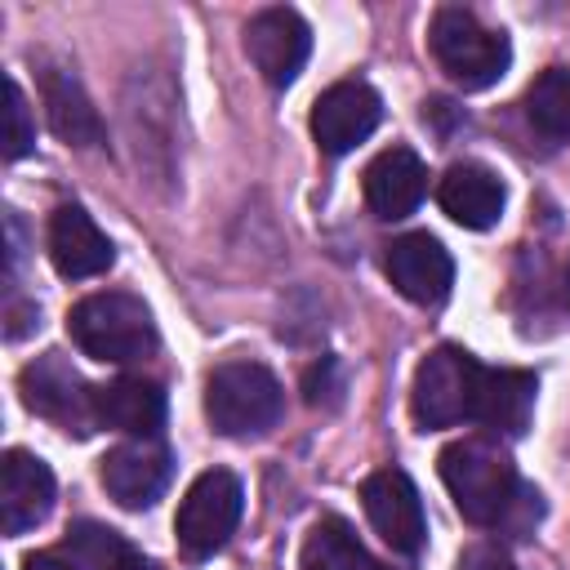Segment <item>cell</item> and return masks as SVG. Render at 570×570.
<instances>
[{
  "instance_id": "obj_22",
  "label": "cell",
  "mask_w": 570,
  "mask_h": 570,
  "mask_svg": "<svg viewBox=\"0 0 570 570\" xmlns=\"http://www.w3.org/2000/svg\"><path fill=\"white\" fill-rule=\"evenodd\" d=\"M67 552H71V561H76L80 570H111V566L129 552V543H125L116 530L98 525V521H76V525L67 530Z\"/></svg>"
},
{
  "instance_id": "obj_23",
  "label": "cell",
  "mask_w": 570,
  "mask_h": 570,
  "mask_svg": "<svg viewBox=\"0 0 570 570\" xmlns=\"http://www.w3.org/2000/svg\"><path fill=\"white\" fill-rule=\"evenodd\" d=\"M4 98H9V107H4V160H22L36 147V125H31V107L22 98V85L13 76L4 80Z\"/></svg>"
},
{
  "instance_id": "obj_27",
  "label": "cell",
  "mask_w": 570,
  "mask_h": 570,
  "mask_svg": "<svg viewBox=\"0 0 570 570\" xmlns=\"http://www.w3.org/2000/svg\"><path fill=\"white\" fill-rule=\"evenodd\" d=\"M111 570H160V566H156L151 557H142V552H134V548H129V552H125V557H120Z\"/></svg>"
},
{
  "instance_id": "obj_10",
  "label": "cell",
  "mask_w": 570,
  "mask_h": 570,
  "mask_svg": "<svg viewBox=\"0 0 570 570\" xmlns=\"http://www.w3.org/2000/svg\"><path fill=\"white\" fill-rule=\"evenodd\" d=\"M387 281L419 307H441L454 285V258L450 249L428 232H405L387 245Z\"/></svg>"
},
{
  "instance_id": "obj_26",
  "label": "cell",
  "mask_w": 570,
  "mask_h": 570,
  "mask_svg": "<svg viewBox=\"0 0 570 570\" xmlns=\"http://www.w3.org/2000/svg\"><path fill=\"white\" fill-rule=\"evenodd\" d=\"M22 570H80V566L67 561V557H58V552H31V557L22 561Z\"/></svg>"
},
{
  "instance_id": "obj_1",
  "label": "cell",
  "mask_w": 570,
  "mask_h": 570,
  "mask_svg": "<svg viewBox=\"0 0 570 570\" xmlns=\"http://www.w3.org/2000/svg\"><path fill=\"white\" fill-rule=\"evenodd\" d=\"M441 481L472 525H503L521 494V476L508 459V450L490 436H463L441 450Z\"/></svg>"
},
{
  "instance_id": "obj_6",
  "label": "cell",
  "mask_w": 570,
  "mask_h": 570,
  "mask_svg": "<svg viewBox=\"0 0 570 570\" xmlns=\"http://www.w3.org/2000/svg\"><path fill=\"white\" fill-rule=\"evenodd\" d=\"M240 508H245V490H240V481H236L227 468L200 472V476L187 485V494H183V503H178V517H174L178 548H183L187 557H209V552H218V548L232 539V530H236V521H240Z\"/></svg>"
},
{
  "instance_id": "obj_15",
  "label": "cell",
  "mask_w": 570,
  "mask_h": 570,
  "mask_svg": "<svg viewBox=\"0 0 570 570\" xmlns=\"http://www.w3.org/2000/svg\"><path fill=\"white\" fill-rule=\"evenodd\" d=\"M423 191H428V165L410 147H387L365 165V205L383 223L414 214Z\"/></svg>"
},
{
  "instance_id": "obj_2",
  "label": "cell",
  "mask_w": 570,
  "mask_h": 570,
  "mask_svg": "<svg viewBox=\"0 0 570 570\" xmlns=\"http://www.w3.org/2000/svg\"><path fill=\"white\" fill-rule=\"evenodd\" d=\"M71 343L102 365H134L156 352V321L138 294L98 289L67 312Z\"/></svg>"
},
{
  "instance_id": "obj_7",
  "label": "cell",
  "mask_w": 570,
  "mask_h": 570,
  "mask_svg": "<svg viewBox=\"0 0 570 570\" xmlns=\"http://www.w3.org/2000/svg\"><path fill=\"white\" fill-rule=\"evenodd\" d=\"M18 387H22L27 410L40 414V419H49V423H58L62 432L89 436V432L98 428V414H94V392H98V387H89L58 352L31 361V365L22 370V383H18Z\"/></svg>"
},
{
  "instance_id": "obj_20",
  "label": "cell",
  "mask_w": 570,
  "mask_h": 570,
  "mask_svg": "<svg viewBox=\"0 0 570 570\" xmlns=\"http://www.w3.org/2000/svg\"><path fill=\"white\" fill-rule=\"evenodd\" d=\"M298 570H379V561L343 517H321L303 539Z\"/></svg>"
},
{
  "instance_id": "obj_18",
  "label": "cell",
  "mask_w": 570,
  "mask_h": 570,
  "mask_svg": "<svg viewBox=\"0 0 570 570\" xmlns=\"http://www.w3.org/2000/svg\"><path fill=\"white\" fill-rule=\"evenodd\" d=\"M98 428H116L129 436H156L165 423V387L156 379L120 374L94 392Z\"/></svg>"
},
{
  "instance_id": "obj_14",
  "label": "cell",
  "mask_w": 570,
  "mask_h": 570,
  "mask_svg": "<svg viewBox=\"0 0 570 570\" xmlns=\"http://www.w3.org/2000/svg\"><path fill=\"white\" fill-rule=\"evenodd\" d=\"M53 508V472L45 459L27 450H9L0 463V525L4 534H22L40 525Z\"/></svg>"
},
{
  "instance_id": "obj_4",
  "label": "cell",
  "mask_w": 570,
  "mask_h": 570,
  "mask_svg": "<svg viewBox=\"0 0 570 570\" xmlns=\"http://www.w3.org/2000/svg\"><path fill=\"white\" fill-rule=\"evenodd\" d=\"M285 392L276 374L258 361H223L205 379V414L223 436H263L276 428Z\"/></svg>"
},
{
  "instance_id": "obj_16",
  "label": "cell",
  "mask_w": 570,
  "mask_h": 570,
  "mask_svg": "<svg viewBox=\"0 0 570 570\" xmlns=\"http://www.w3.org/2000/svg\"><path fill=\"white\" fill-rule=\"evenodd\" d=\"M436 200H441V209H445L459 227H468V232H485V227L499 223L508 191H503V178H499L490 165L459 160V165H450V169L441 174V183H436Z\"/></svg>"
},
{
  "instance_id": "obj_8",
  "label": "cell",
  "mask_w": 570,
  "mask_h": 570,
  "mask_svg": "<svg viewBox=\"0 0 570 570\" xmlns=\"http://www.w3.org/2000/svg\"><path fill=\"white\" fill-rule=\"evenodd\" d=\"M361 503H365V517L370 525L379 530V539L392 548V552H419L423 539H428V517H423V499H419V485L401 472V468H379L365 476L361 485Z\"/></svg>"
},
{
  "instance_id": "obj_28",
  "label": "cell",
  "mask_w": 570,
  "mask_h": 570,
  "mask_svg": "<svg viewBox=\"0 0 570 570\" xmlns=\"http://www.w3.org/2000/svg\"><path fill=\"white\" fill-rule=\"evenodd\" d=\"M566 298H570V263H566Z\"/></svg>"
},
{
  "instance_id": "obj_12",
  "label": "cell",
  "mask_w": 570,
  "mask_h": 570,
  "mask_svg": "<svg viewBox=\"0 0 570 570\" xmlns=\"http://www.w3.org/2000/svg\"><path fill=\"white\" fill-rule=\"evenodd\" d=\"M169 472H174V454L156 441V436H138V441H125L116 450H107L98 476L107 485V494L120 503V508H151L160 499V490L169 485Z\"/></svg>"
},
{
  "instance_id": "obj_13",
  "label": "cell",
  "mask_w": 570,
  "mask_h": 570,
  "mask_svg": "<svg viewBox=\"0 0 570 570\" xmlns=\"http://www.w3.org/2000/svg\"><path fill=\"white\" fill-rule=\"evenodd\" d=\"M49 258L58 267V276L67 281H89L102 276L116 258L107 232L80 209V205H58L49 218Z\"/></svg>"
},
{
  "instance_id": "obj_19",
  "label": "cell",
  "mask_w": 570,
  "mask_h": 570,
  "mask_svg": "<svg viewBox=\"0 0 570 570\" xmlns=\"http://www.w3.org/2000/svg\"><path fill=\"white\" fill-rule=\"evenodd\" d=\"M40 98H45L49 129L62 142H71V147H98L102 142V116L89 102L85 85L67 67H58V62H45L40 67Z\"/></svg>"
},
{
  "instance_id": "obj_24",
  "label": "cell",
  "mask_w": 570,
  "mask_h": 570,
  "mask_svg": "<svg viewBox=\"0 0 570 570\" xmlns=\"http://www.w3.org/2000/svg\"><path fill=\"white\" fill-rule=\"evenodd\" d=\"M459 570H517V561L499 543H472V548H463Z\"/></svg>"
},
{
  "instance_id": "obj_9",
  "label": "cell",
  "mask_w": 570,
  "mask_h": 570,
  "mask_svg": "<svg viewBox=\"0 0 570 570\" xmlns=\"http://www.w3.org/2000/svg\"><path fill=\"white\" fill-rule=\"evenodd\" d=\"M245 53L272 89H285L298 80L312 53V27L294 9H263L245 27Z\"/></svg>"
},
{
  "instance_id": "obj_5",
  "label": "cell",
  "mask_w": 570,
  "mask_h": 570,
  "mask_svg": "<svg viewBox=\"0 0 570 570\" xmlns=\"http://www.w3.org/2000/svg\"><path fill=\"white\" fill-rule=\"evenodd\" d=\"M481 370L485 365L476 356H468L463 347H436V352H428L419 361L414 387H410V414H414V423L423 432L472 423Z\"/></svg>"
},
{
  "instance_id": "obj_3",
  "label": "cell",
  "mask_w": 570,
  "mask_h": 570,
  "mask_svg": "<svg viewBox=\"0 0 570 570\" xmlns=\"http://www.w3.org/2000/svg\"><path fill=\"white\" fill-rule=\"evenodd\" d=\"M428 45H432V58L441 62V71L459 89H490L512 62L508 36L485 27L472 9H459V4L436 9Z\"/></svg>"
},
{
  "instance_id": "obj_21",
  "label": "cell",
  "mask_w": 570,
  "mask_h": 570,
  "mask_svg": "<svg viewBox=\"0 0 570 570\" xmlns=\"http://www.w3.org/2000/svg\"><path fill=\"white\" fill-rule=\"evenodd\" d=\"M525 120L548 142H570V67H548L525 89Z\"/></svg>"
},
{
  "instance_id": "obj_11",
  "label": "cell",
  "mask_w": 570,
  "mask_h": 570,
  "mask_svg": "<svg viewBox=\"0 0 570 570\" xmlns=\"http://www.w3.org/2000/svg\"><path fill=\"white\" fill-rule=\"evenodd\" d=\"M379 120H383V98L365 80H338L312 107V134L330 156H343L356 142H365L379 129Z\"/></svg>"
},
{
  "instance_id": "obj_25",
  "label": "cell",
  "mask_w": 570,
  "mask_h": 570,
  "mask_svg": "<svg viewBox=\"0 0 570 570\" xmlns=\"http://www.w3.org/2000/svg\"><path fill=\"white\" fill-rule=\"evenodd\" d=\"M303 396H307V405H321V401L334 396V361H316V365L307 370V379H303Z\"/></svg>"
},
{
  "instance_id": "obj_17",
  "label": "cell",
  "mask_w": 570,
  "mask_h": 570,
  "mask_svg": "<svg viewBox=\"0 0 570 570\" xmlns=\"http://www.w3.org/2000/svg\"><path fill=\"white\" fill-rule=\"evenodd\" d=\"M539 379L530 370H481L472 423H481L490 436H521L534 414Z\"/></svg>"
}]
</instances>
